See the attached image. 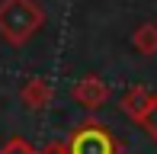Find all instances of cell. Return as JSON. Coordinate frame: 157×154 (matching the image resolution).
<instances>
[{
	"label": "cell",
	"mask_w": 157,
	"mask_h": 154,
	"mask_svg": "<svg viewBox=\"0 0 157 154\" xmlns=\"http://www.w3.org/2000/svg\"><path fill=\"white\" fill-rule=\"evenodd\" d=\"M151 93H154L151 87H128L125 93H122V100H119V109H122V113L138 125V119L144 116L147 103H151Z\"/></svg>",
	"instance_id": "cell-5"
},
{
	"label": "cell",
	"mask_w": 157,
	"mask_h": 154,
	"mask_svg": "<svg viewBox=\"0 0 157 154\" xmlns=\"http://www.w3.org/2000/svg\"><path fill=\"white\" fill-rule=\"evenodd\" d=\"M39 154H64V141H48L45 148H39Z\"/></svg>",
	"instance_id": "cell-9"
},
{
	"label": "cell",
	"mask_w": 157,
	"mask_h": 154,
	"mask_svg": "<svg viewBox=\"0 0 157 154\" xmlns=\"http://www.w3.org/2000/svg\"><path fill=\"white\" fill-rule=\"evenodd\" d=\"M0 154H39V151H35L26 138H10V141L0 148Z\"/></svg>",
	"instance_id": "cell-8"
},
{
	"label": "cell",
	"mask_w": 157,
	"mask_h": 154,
	"mask_svg": "<svg viewBox=\"0 0 157 154\" xmlns=\"http://www.w3.org/2000/svg\"><path fill=\"white\" fill-rule=\"evenodd\" d=\"M71 96H74V103L83 106L87 113H96V109H103L106 100H109V83L99 74H83L80 80H74Z\"/></svg>",
	"instance_id": "cell-3"
},
{
	"label": "cell",
	"mask_w": 157,
	"mask_h": 154,
	"mask_svg": "<svg viewBox=\"0 0 157 154\" xmlns=\"http://www.w3.org/2000/svg\"><path fill=\"white\" fill-rule=\"evenodd\" d=\"M138 125L151 135V141L157 144V90L151 93V103H147V109H144V116L138 119Z\"/></svg>",
	"instance_id": "cell-7"
},
{
	"label": "cell",
	"mask_w": 157,
	"mask_h": 154,
	"mask_svg": "<svg viewBox=\"0 0 157 154\" xmlns=\"http://www.w3.org/2000/svg\"><path fill=\"white\" fill-rule=\"evenodd\" d=\"M132 48H135L138 55H144V58L157 55V23H141V26H135V32H132Z\"/></svg>",
	"instance_id": "cell-6"
},
{
	"label": "cell",
	"mask_w": 157,
	"mask_h": 154,
	"mask_svg": "<svg viewBox=\"0 0 157 154\" xmlns=\"http://www.w3.org/2000/svg\"><path fill=\"white\" fill-rule=\"evenodd\" d=\"M45 6L39 0H0V39L23 48L45 29Z\"/></svg>",
	"instance_id": "cell-1"
},
{
	"label": "cell",
	"mask_w": 157,
	"mask_h": 154,
	"mask_svg": "<svg viewBox=\"0 0 157 154\" xmlns=\"http://www.w3.org/2000/svg\"><path fill=\"white\" fill-rule=\"evenodd\" d=\"M64 154H122V141L112 135L109 125L87 119L64 138Z\"/></svg>",
	"instance_id": "cell-2"
},
{
	"label": "cell",
	"mask_w": 157,
	"mask_h": 154,
	"mask_svg": "<svg viewBox=\"0 0 157 154\" xmlns=\"http://www.w3.org/2000/svg\"><path fill=\"white\" fill-rule=\"evenodd\" d=\"M55 90H52V80L48 77H26V83L19 87V103H23L29 113H39L52 103Z\"/></svg>",
	"instance_id": "cell-4"
}]
</instances>
